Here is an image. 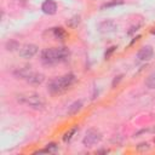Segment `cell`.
Masks as SVG:
<instances>
[{"label":"cell","mask_w":155,"mask_h":155,"mask_svg":"<svg viewBox=\"0 0 155 155\" xmlns=\"http://www.w3.org/2000/svg\"><path fill=\"white\" fill-rule=\"evenodd\" d=\"M70 52L67 47H48L41 53V59L45 64H54L58 62H64L69 58Z\"/></svg>","instance_id":"1"},{"label":"cell","mask_w":155,"mask_h":155,"mask_svg":"<svg viewBox=\"0 0 155 155\" xmlns=\"http://www.w3.org/2000/svg\"><path fill=\"white\" fill-rule=\"evenodd\" d=\"M74 81H75V75L71 73L54 78L48 84V91L51 93H61L67 88H69L74 84Z\"/></svg>","instance_id":"2"},{"label":"cell","mask_w":155,"mask_h":155,"mask_svg":"<svg viewBox=\"0 0 155 155\" xmlns=\"http://www.w3.org/2000/svg\"><path fill=\"white\" fill-rule=\"evenodd\" d=\"M18 101L28 104L33 109H44L45 99L38 93H24L18 96Z\"/></svg>","instance_id":"3"},{"label":"cell","mask_w":155,"mask_h":155,"mask_svg":"<svg viewBox=\"0 0 155 155\" xmlns=\"http://www.w3.org/2000/svg\"><path fill=\"white\" fill-rule=\"evenodd\" d=\"M101 140H102V133L96 128H90L86 132V134H85V137L82 139V143L86 147H92V145L99 143Z\"/></svg>","instance_id":"4"},{"label":"cell","mask_w":155,"mask_h":155,"mask_svg":"<svg viewBox=\"0 0 155 155\" xmlns=\"http://www.w3.org/2000/svg\"><path fill=\"white\" fill-rule=\"evenodd\" d=\"M39 51V47L34 44H25L23 46H21L18 53L22 58H31L34 57Z\"/></svg>","instance_id":"5"},{"label":"cell","mask_w":155,"mask_h":155,"mask_svg":"<svg viewBox=\"0 0 155 155\" xmlns=\"http://www.w3.org/2000/svg\"><path fill=\"white\" fill-rule=\"evenodd\" d=\"M97 28L101 33H114L117 29V24L111 19H107V21L101 22L97 25Z\"/></svg>","instance_id":"6"},{"label":"cell","mask_w":155,"mask_h":155,"mask_svg":"<svg viewBox=\"0 0 155 155\" xmlns=\"http://www.w3.org/2000/svg\"><path fill=\"white\" fill-rule=\"evenodd\" d=\"M153 54H154V48H153V46L145 45V46H143V47L138 51L137 58H138L139 61H149V59H151Z\"/></svg>","instance_id":"7"},{"label":"cell","mask_w":155,"mask_h":155,"mask_svg":"<svg viewBox=\"0 0 155 155\" xmlns=\"http://www.w3.org/2000/svg\"><path fill=\"white\" fill-rule=\"evenodd\" d=\"M41 10L46 15H54L57 11V4L53 0H45L41 5Z\"/></svg>","instance_id":"8"},{"label":"cell","mask_w":155,"mask_h":155,"mask_svg":"<svg viewBox=\"0 0 155 155\" xmlns=\"http://www.w3.org/2000/svg\"><path fill=\"white\" fill-rule=\"evenodd\" d=\"M44 80H45V76H44L42 74L35 73V71H33V73L29 75V78L27 79V81H28L29 84H31V85H40V84L44 82Z\"/></svg>","instance_id":"9"},{"label":"cell","mask_w":155,"mask_h":155,"mask_svg":"<svg viewBox=\"0 0 155 155\" xmlns=\"http://www.w3.org/2000/svg\"><path fill=\"white\" fill-rule=\"evenodd\" d=\"M81 108H82V101H75L74 103H71L70 104V107L68 108V115L69 116H73V115H75V114H78L80 110H81Z\"/></svg>","instance_id":"10"},{"label":"cell","mask_w":155,"mask_h":155,"mask_svg":"<svg viewBox=\"0 0 155 155\" xmlns=\"http://www.w3.org/2000/svg\"><path fill=\"white\" fill-rule=\"evenodd\" d=\"M53 35L57 40H64L68 36V33L62 27H57V28H53Z\"/></svg>","instance_id":"11"},{"label":"cell","mask_w":155,"mask_h":155,"mask_svg":"<svg viewBox=\"0 0 155 155\" xmlns=\"http://www.w3.org/2000/svg\"><path fill=\"white\" fill-rule=\"evenodd\" d=\"M79 130V127L78 126H74V127H71L69 131H67L65 133H64V136H63V140L64 142H69L71 138H73V136L76 133V131Z\"/></svg>","instance_id":"12"},{"label":"cell","mask_w":155,"mask_h":155,"mask_svg":"<svg viewBox=\"0 0 155 155\" xmlns=\"http://www.w3.org/2000/svg\"><path fill=\"white\" fill-rule=\"evenodd\" d=\"M79 23H80V16H79V15L73 16L70 19L67 21V24H68V27H70V28H76V27L79 25Z\"/></svg>","instance_id":"13"},{"label":"cell","mask_w":155,"mask_h":155,"mask_svg":"<svg viewBox=\"0 0 155 155\" xmlns=\"http://www.w3.org/2000/svg\"><path fill=\"white\" fill-rule=\"evenodd\" d=\"M145 85H147L148 88H151V90L155 88V74H150L145 79Z\"/></svg>","instance_id":"14"},{"label":"cell","mask_w":155,"mask_h":155,"mask_svg":"<svg viewBox=\"0 0 155 155\" xmlns=\"http://www.w3.org/2000/svg\"><path fill=\"white\" fill-rule=\"evenodd\" d=\"M17 48H19V44L16 40H10L6 42V50L7 51H15Z\"/></svg>","instance_id":"15"},{"label":"cell","mask_w":155,"mask_h":155,"mask_svg":"<svg viewBox=\"0 0 155 155\" xmlns=\"http://www.w3.org/2000/svg\"><path fill=\"white\" fill-rule=\"evenodd\" d=\"M124 1L122 0H114V1H110V2H107L104 5H102L101 8H109V7H113V6H117V5H122Z\"/></svg>","instance_id":"16"},{"label":"cell","mask_w":155,"mask_h":155,"mask_svg":"<svg viewBox=\"0 0 155 155\" xmlns=\"http://www.w3.org/2000/svg\"><path fill=\"white\" fill-rule=\"evenodd\" d=\"M149 144L148 143H140V144H138V147H137V150H139V151H143V150H149Z\"/></svg>","instance_id":"17"},{"label":"cell","mask_w":155,"mask_h":155,"mask_svg":"<svg viewBox=\"0 0 155 155\" xmlns=\"http://www.w3.org/2000/svg\"><path fill=\"white\" fill-rule=\"evenodd\" d=\"M115 48H116V46H111V47H109V50L105 52V54H104V57H105V59H108L109 57H110V54L115 51Z\"/></svg>","instance_id":"18"},{"label":"cell","mask_w":155,"mask_h":155,"mask_svg":"<svg viewBox=\"0 0 155 155\" xmlns=\"http://www.w3.org/2000/svg\"><path fill=\"white\" fill-rule=\"evenodd\" d=\"M46 149L48 150V153H51V151H54L57 149V145L54 143H50V144H47V148Z\"/></svg>","instance_id":"19"},{"label":"cell","mask_w":155,"mask_h":155,"mask_svg":"<svg viewBox=\"0 0 155 155\" xmlns=\"http://www.w3.org/2000/svg\"><path fill=\"white\" fill-rule=\"evenodd\" d=\"M121 79H122V75H117V76H115V79H114V81H113V87H115V85H117V82H119Z\"/></svg>","instance_id":"20"},{"label":"cell","mask_w":155,"mask_h":155,"mask_svg":"<svg viewBox=\"0 0 155 155\" xmlns=\"http://www.w3.org/2000/svg\"><path fill=\"white\" fill-rule=\"evenodd\" d=\"M154 131H155V130H154Z\"/></svg>","instance_id":"21"}]
</instances>
